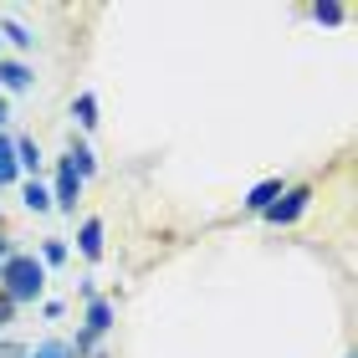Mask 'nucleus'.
<instances>
[{"label":"nucleus","mask_w":358,"mask_h":358,"mask_svg":"<svg viewBox=\"0 0 358 358\" xmlns=\"http://www.w3.org/2000/svg\"><path fill=\"white\" fill-rule=\"evenodd\" d=\"M41 287H46V266L36 262V256L10 251L6 262H0V297L6 302H36Z\"/></svg>","instance_id":"obj_1"},{"label":"nucleus","mask_w":358,"mask_h":358,"mask_svg":"<svg viewBox=\"0 0 358 358\" xmlns=\"http://www.w3.org/2000/svg\"><path fill=\"white\" fill-rule=\"evenodd\" d=\"M113 317H118V307H113L108 297H87V328L77 333L72 353H77V358H87V353L97 348V338H103V333H113Z\"/></svg>","instance_id":"obj_2"},{"label":"nucleus","mask_w":358,"mask_h":358,"mask_svg":"<svg viewBox=\"0 0 358 358\" xmlns=\"http://www.w3.org/2000/svg\"><path fill=\"white\" fill-rule=\"evenodd\" d=\"M307 210H313V185H287L276 194V205L266 210V220L271 225H292V220H302Z\"/></svg>","instance_id":"obj_3"},{"label":"nucleus","mask_w":358,"mask_h":358,"mask_svg":"<svg viewBox=\"0 0 358 358\" xmlns=\"http://www.w3.org/2000/svg\"><path fill=\"white\" fill-rule=\"evenodd\" d=\"M77 194H83V179H77L67 164H62L57 169V189H52V205L57 210H67V215H72V210H77Z\"/></svg>","instance_id":"obj_4"},{"label":"nucleus","mask_w":358,"mask_h":358,"mask_svg":"<svg viewBox=\"0 0 358 358\" xmlns=\"http://www.w3.org/2000/svg\"><path fill=\"white\" fill-rule=\"evenodd\" d=\"M287 185H282V179H262V185H256L251 194H246V200H241V205H246L251 210V215H266V210L276 205V194H282Z\"/></svg>","instance_id":"obj_5"},{"label":"nucleus","mask_w":358,"mask_h":358,"mask_svg":"<svg viewBox=\"0 0 358 358\" xmlns=\"http://www.w3.org/2000/svg\"><path fill=\"white\" fill-rule=\"evenodd\" d=\"M31 83H36V72H31L26 62H0V87L6 92H26Z\"/></svg>","instance_id":"obj_6"},{"label":"nucleus","mask_w":358,"mask_h":358,"mask_svg":"<svg viewBox=\"0 0 358 358\" xmlns=\"http://www.w3.org/2000/svg\"><path fill=\"white\" fill-rule=\"evenodd\" d=\"M77 251L87 256V262H97V256H103V220H83V231H77Z\"/></svg>","instance_id":"obj_7"},{"label":"nucleus","mask_w":358,"mask_h":358,"mask_svg":"<svg viewBox=\"0 0 358 358\" xmlns=\"http://www.w3.org/2000/svg\"><path fill=\"white\" fill-rule=\"evenodd\" d=\"M62 164H67L77 179H92V169H97V159H92V149H87V143H72V149H67V159H62Z\"/></svg>","instance_id":"obj_8"},{"label":"nucleus","mask_w":358,"mask_h":358,"mask_svg":"<svg viewBox=\"0 0 358 358\" xmlns=\"http://www.w3.org/2000/svg\"><path fill=\"white\" fill-rule=\"evenodd\" d=\"M15 174H21V169H15V138L0 134V189L15 185Z\"/></svg>","instance_id":"obj_9"},{"label":"nucleus","mask_w":358,"mask_h":358,"mask_svg":"<svg viewBox=\"0 0 358 358\" xmlns=\"http://www.w3.org/2000/svg\"><path fill=\"white\" fill-rule=\"evenodd\" d=\"M72 118L83 123V128H97V97L92 92H77L72 97Z\"/></svg>","instance_id":"obj_10"},{"label":"nucleus","mask_w":358,"mask_h":358,"mask_svg":"<svg viewBox=\"0 0 358 358\" xmlns=\"http://www.w3.org/2000/svg\"><path fill=\"white\" fill-rule=\"evenodd\" d=\"M15 169H31V174L41 169V149H36V138H15Z\"/></svg>","instance_id":"obj_11"},{"label":"nucleus","mask_w":358,"mask_h":358,"mask_svg":"<svg viewBox=\"0 0 358 358\" xmlns=\"http://www.w3.org/2000/svg\"><path fill=\"white\" fill-rule=\"evenodd\" d=\"M21 200H26V210H36V215H41V210H52V189H46V185H36V179H31V185L21 189Z\"/></svg>","instance_id":"obj_12"},{"label":"nucleus","mask_w":358,"mask_h":358,"mask_svg":"<svg viewBox=\"0 0 358 358\" xmlns=\"http://www.w3.org/2000/svg\"><path fill=\"white\" fill-rule=\"evenodd\" d=\"M0 36H6L10 46H21V52H31V46H36V36H31L21 21H6V26H0Z\"/></svg>","instance_id":"obj_13"},{"label":"nucleus","mask_w":358,"mask_h":358,"mask_svg":"<svg viewBox=\"0 0 358 358\" xmlns=\"http://www.w3.org/2000/svg\"><path fill=\"white\" fill-rule=\"evenodd\" d=\"M26 358H77V353H72V343H57V338H52V343H36Z\"/></svg>","instance_id":"obj_14"},{"label":"nucleus","mask_w":358,"mask_h":358,"mask_svg":"<svg viewBox=\"0 0 358 358\" xmlns=\"http://www.w3.org/2000/svg\"><path fill=\"white\" fill-rule=\"evenodd\" d=\"M67 262V241H46L41 246V266H62Z\"/></svg>","instance_id":"obj_15"},{"label":"nucleus","mask_w":358,"mask_h":358,"mask_svg":"<svg viewBox=\"0 0 358 358\" xmlns=\"http://www.w3.org/2000/svg\"><path fill=\"white\" fill-rule=\"evenodd\" d=\"M343 15H348L343 6H313V21H317V26H338Z\"/></svg>","instance_id":"obj_16"},{"label":"nucleus","mask_w":358,"mask_h":358,"mask_svg":"<svg viewBox=\"0 0 358 358\" xmlns=\"http://www.w3.org/2000/svg\"><path fill=\"white\" fill-rule=\"evenodd\" d=\"M10 317H15V302H6V297H0V328H6Z\"/></svg>","instance_id":"obj_17"},{"label":"nucleus","mask_w":358,"mask_h":358,"mask_svg":"<svg viewBox=\"0 0 358 358\" xmlns=\"http://www.w3.org/2000/svg\"><path fill=\"white\" fill-rule=\"evenodd\" d=\"M6 256H10V241H6V236H0V262H6Z\"/></svg>","instance_id":"obj_18"},{"label":"nucleus","mask_w":358,"mask_h":358,"mask_svg":"<svg viewBox=\"0 0 358 358\" xmlns=\"http://www.w3.org/2000/svg\"><path fill=\"white\" fill-rule=\"evenodd\" d=\"M10 118V108H6V97H0V123H6Z\"/></svg>","instance_id":"obj_19"},{"label":"nucleus","mask_w":358,"mask_h":358,"mask_svg":"<svg viewBox=\"0 0 358 358\" xmlns=\"http://www.w3.org/2000/svg\"><path fill=\"white\" fill-rule=\"evenodd\" d=\"M0 353H6V343H0Z\"/></svg>","instance_id":"obj_20"}]
</instances>
